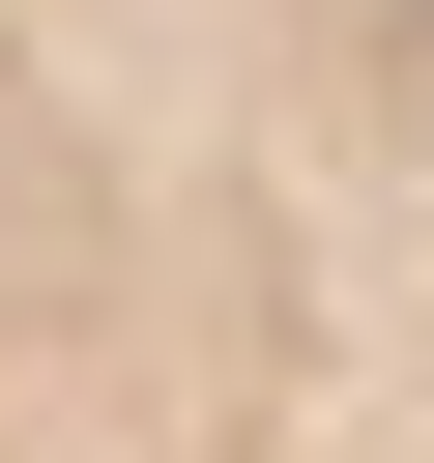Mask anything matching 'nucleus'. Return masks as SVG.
I'll return each mask as SVG.
<instances>
[{
    "instance_id": "nucleus-1",
    "label": "nucleus",
    "mask_w": 434,
    "mask_h": 463,
    "mask_svg": "<svg viewBox=\"0 0 434 463\" xmlns=\"http://www.w3.org/2000/svg\"><path fill=\"white\" fill-rule=\"evenodd\" d=\"M0 463H434V0H0Z\"/></svg>"
}]
</instances>
